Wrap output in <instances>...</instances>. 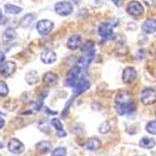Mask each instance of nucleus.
<instances>
[{"instance_id": "nucleus-4", "label": "nucleus", "mask_w": 156, "mask_h": 156, "mask_svg": "<svg viewBox=\"0 0 156 156\" xmlns=\"http://www.w3.org/2000/svg\"><path fill=\"white\" fill-rule=\"evenodd\" d=\"M53 29H54V23L48 19L40 20L36 24V30L40 35H48L53 31Z\"/></svg>"}, {"instance_id": "nucleus-12", "label": "nucleus", "mask_w": 156, "mask_h": 156, "mask_svg": "<svg viewBox=\"0 0 156 156\" xmlns=\"http://www.w3.org/2000/svg\"><path fill=\"white\" fill-rule=\"evenodd\" d=\"M81 44H83L81 35H79V34H74V35H71V36L68 39L66 46H68L69 50H77L79 48H81Z\"/></svg>"}, {"instance_id": "nucleus-19", "label": "nucleus", "mask_w": 156, "mask_h": 156, "mask_svg": "<svg viewBox=\"0 0 156 156\" xmlns=\"http://www.w3.org/2000/svg\"><path fill=\"white\" fill-rule=\"evenodd\" d=\"M25 81H27L29 85H35L39 81V74L35 70L29 71L27 75H25Z\"/></svg>"}, {"instance_id": "nucleus-23", "label": "nucleus", "mask_w": 156, "mask_h": 156, "mask_svg": "<svg viewBox=\"0 0 156 156\" xmlns=\"http://www.w3.org/2000/svg\"><path fill=\"white\" fill-rule=\"evenodd\" d=\"M100 145H101V142H100L98 139L93 137V139H90V140L86 142V149L90 150V151H95V150H98V149L100 147Z\"/></svg>"}, {"instance_id": "nucleus-24", "label": "nucleus", "mask_w": 156, "mask_h": 156, "mask_svg": "<svg viewBox=\"0 0 156 156\" xmlns=\"http://www.w3.org/2000/svg\"><path fill=\"white\" fill-rule=\"evenodd\" d=\"M51 125H53L59 133V136H65L66 134H65L64 131V126H62V122L59 120V119H53L51 120Z\"/></svg>"}, {"instance_id": "nucleus-14", "label": "nucleus", "mask_w": 156, "mask_h": 156, "mask_svg": "<svg viewBox=\"0 0 156 156\" xmlns=\"http://www.w3.org/2000/svg\"><path fill=\"white\" fill-rule=\"evenodd\" d=\"M136 109V105L134 102H129L126 105H116V112L119 115H125V114H131Z\"/></svg>"}, {"instance_id": "nucleus-28", "label": "nucleus", "mask_w": 156, "mask_h": 156, "mask_svg": "<svg viewBox=\"0 0 156 156\" xmlns=\"http://www.w3.org/2000/svg\"><path fill=\"white\" fill-rule=\"evenodd\" d=\"M110 131V122L109 121H104L100 126H99V133L101 134H106Z\"/></svg>"}, {"instance_id": "nucleus-32", "label": "nucleus", "mask_w": 156, "mask_h": 156, "mask_svg": "<svg viewBox=\"0 0 156 156\" xmlns=\"http://www.w3.org/2000/svg\"><path fill=\"white\" fill-rule=\"evenodd\" d=\"M4 124H5V121H4V116H3L2 112H0V129H3Z\"/></svg>"}, {"instance_id": "nucleus-22", "label": "nucleus", "mask_w": 156, "mask_h": 156, "mask_svg": "<svg viewBox=\"0 0 156 156\" xmlns=\"http://www.w3.org/2000/svg\"><path fill=\"white\" fill-rule=\"evenodd\" d=\"M35 18H36L35 14H28V15H25V16L21 19L20 25H21L23 28H29L30 25L33 24V21L35 20Z\"/></svg>"}, {"instance_id": "nucleus-9", "label": "nucleus", "mask_w": 156, "mask_h": 156, "mask_svg": "<svg viewBox=\"0 0 156 156\" xmlns=\"http://www.w3.org/2000/svg\"><path fill=\"white\" fill-rule=\"evenodd\" d=\"M137 77V71L133 68V66H129V68H125L124 71H122V81L125 84H130L136 80Z\"/></svg>"}, {"instance_id": "nucleus-3", "label": "nucleus", "mask_w": 156, "mask_h": 156, "mask_svg": "<svg viewBox=\"0 0 156 156\" xmlns=\"http://www.w3.org/2000/svg\"><path fill=\"white\" fill-rule=\"evenodd\" d=\"M112 28H114V24L102 23V24L99 25V28H98V34L104 39V40H109V39H111L114 36Z\"/></svg>"}, {"instance_id": "nucleus-38", "label": "nucleus", "mask_w": 156, "mask_h": 156, "mask_svg": "<svg viewBox=\"0 0 156 156\" xmlns=\"http://www.w3.org/2000/svg\"><path fill=\"white\" fill-rule=\"evenodd\" d=\"M155 116H156V111H155Z\"/></svg>"}, {"instance_id": "nucleus-5", "label": "nucleus", "mask_w": 156, "mask_h": 156, "mask_svg": "<svg viewBox=\"0 0 156 156\" xmlns=\"http://www.w3.org/2000/svg\"><path fill=\"white\" fill-rule=\"evenodd\" d=\"M81 71H83V69L81 68H79L76 65V66H73L70 70H69V73H68V79H66V85H69V86H75V84H76V81L79 80V76H80V74H81Z\"/></svg>"}, {"instance_id": "nucleus-20", "label": "nucleus", "mask_w": 156, "mask_h": 156, "mask_svg": "<svg viewBox=\"0 0 156 156\" xmlns=\"http://www.w3.org/2000/svg\"><path fill=\"white\" fill-rule=\"evenodd\" d=\"M4 10L6 14H11V15H16V14H20L21 12V8L18 6V5H14V4H5L4 6Z\"/></svg>"}, {"instance_id": "nucleus-16", "label": "nucleus", "mask_w": 156, "mask_h": 156, "mask_svg": "<svg viewBox=\"0 0 156 156\" xmlns=\"http://www.w3.org/2000/svg\"><path fill=\"white\" fill-rule=\"evenodd\" d=\"M141 29H142V31H144L145 34H154L156 31V20L155 19L145 20L144 24H142Z\"/></svg>"}, {"instance_id": "nucleus-30", "label": "nucleus", "mask_w": 156, "mask_h": 156, "mask_svg": "<svg viewBox=\"0 0 156 156\" xmlns=\"http://www.w3.org/2000/svg\"><path fill=\"white\" fill-rule=\"evenodd\" d=\"M48 95V91H44L41 95H40V98H39V100H37V102H36V105H35V110L36 111H39V110H41V108H43V101H44V98Z\"/></svg>"}, {"instance_id": "nucleus-25", "label": "nucleus", "mask_w": 156, "mask_h": 156, "mask_svg": "<svg viewBox=\"0 0 156 156\" xmlns=\"http://www.w3.org/2000/svg\"><path fill=\"white\" fill-rule=\"evenodd\" d=\"M3 39H4V41H12L14 39H16V34H15V31L12 29H6L4 31Z\"/></svg>"}, {"instance_id": "nucleus-6", "label": "nucleus", "mask_w": 156, "mask_h": 156, "mask_svg": "<svg viewBox=\"0 0 156 156\" xmlns=\"http://www.w3.org/2000/svg\"><path fill=\"white\" fill-rule=\"evenodd\" d=\"M126 11L133 16H140V15H142V12H144V6L139 2H130L127 4Z\"/></svg>"}, {"instance_id": "nucleus-1", "label": "nucleus", "mask_w": 156, "mask_h": 156, "mask_svg": "<svg viewBox=\"0 0 156 156\" xmlns=\"http://www.w3.org/2000/svg\"><path fill=\"white\" fill-rule=\"evenodd\" d=\"M54 10L60 16H68L73 12V5L69 2H59L55 4Z\"/></svg>"}, {"instance_id": "nucleus-34", "label": "nucleus", "mask_w": 156, "mask_h": 156, "mask_svg": "<svg viewBox=\"0 0 156 156\" xmlns=\"http://www.w3.org/2000/svg\"><path fill=\"white\" fill-rule=\"evenodd\" d=\"M45 112H46V114H50V115H55V114H56V111H51V110H49L48 108H45Z\"/></svg>"}, {"instance_id": "nucleus-27", "label": "nucleus", "mask_w": 156, "mask_h": 156, "mask_svg": "<svg viewBox=\"0 0 156 156\" xmlns=\"http://www.w3.org/2000/svg\"><path fill=\"white\" fill-rule=\"evenodd\" d=\"M9 94V87L5 81L0 80V96H6Z\"/></svg>"}, {"instance_id": "nucleus-13", "label": "nucleus", "mask_w": 156, "mask_h": 156, "mask_svg": "<svg viewBox=\"0 0 156 156\" xmlns=\"http://www.w3.org/2000/svg\"><path fill=\"white\" fill-rule=\"evenodd\" d=\"M40 59L44 64H53L56 61V54L54 53L53 50H49V49H45L41 51L40 54Z\"/></svg>"}, {"instance_id": "nucleus-10", "label": "nucleus", "mask_w": 156, "mask_h": 156, "mask_svg": "<svg viewBox=\"0 0 156 156\" xmlns=\"http://www.w3.org/2000/svg\"><path fill=\"white\" fill-rule=\"evenodd\" d=\"M15 70H16V64L14 61H5L2 66H0V74L5 77L11 76L15 73Z\"/></svg>"}, {"instance_id": "nucleus-29", "label": "nucleus", "mask_w": 156, "mask_h": 156, "mask_svg": "<svg viewBox=\"0 0 156 156\" xmlns=\"http://www.w3.org/2000/svg\"><path fill=\"white\" fill-rule=\"evenodd\" d=\"M51 156H66V150L65 147H56L51 152Z\"/></svg>"}, {"instance_id": "nucleus-35", "label": "nucleus", "mask_w": 156, "mask_h": 156, "mask_svg": "<svg viewBox=\"0 0 156 156\" xmlns=\"http://www.w3.org/2000/svg\"><path fill=\"white\" fill-rule=\"evenodd\" d=\"M5 23V20H4V18H3V12H2V9H0V24H4Z\"/></svg>"}, {"instance_id": "nucleus-37", "label": "nucleus", "mask_w": 156, "mask_h": 156, "mask_svg": "<svg viewBox=\"0 0 156 156\" xmlns=\"http://www.w3.org/2000/svg\"><path fill=\"white\" fill-rule=\"evenodd\" d=\"M112 2H114L115 4H119V0H112Z\"/></svg>"}, {"instance_id": "nucleus-31", "label": "nucleus", "mask_w": 156, "mask_h": 156, "mask_svg": "<svg viewBox=\"0 0 156 156\" xmlns=\"http://www.w3.org/2000/svg\"><path fill=\"white\" fill-rule=\"evenodd\" d=\"M81 50H83V54H84V53H90V51L95 50V49H94V43H93V41H87V43L83 46Z\"/></svg>"}, {"instance_id": "nucleus-21", "label": "nucleus", "mask_w": 156, "mask_h": 156, "mask_svg": "<svg viewBox=\"0 0 156 156\" xmlns=\"http://www.w3.org/2000/svg\"><path fill=\"white\" fill-rule=\"evenodd\" d=\"M155 140L152 137H142L139 142V145L142 147V149H152L155 146Z\"/></svg>"}, {"instance_id": "nucleus-36", "label": "nucleus", "mask_w": 156, "mask_h": 156, "mask_svg": "<svg viewBox=\"0 0 156 156\" xmlns=\"http://www.w3.org/2000/svg\"><path fill=\"white\" fill-rule=\"evenodd\" d=\"M71 2H73V3H80L81 0H71Z\"/></svg>"}, {"instance_id": "nucleus-8", "label": "nucleus", "mask_w": 156, "mask_h": 156, "mask_svg": "<svg viewBox=\"0 0 156 156\" xmlns=\"http://www.w3.org/2000/svg\"><path fill=\"white\" fill-rule=\"evenodd\" d=\"M94 55H95V50L90 51V53H84V54H83V56H80V58H79V60H77L76 65H77L79 68H81L83 70H84V69H86V68L89 66V64L93 61Z\"/></svg>"}, {"instance_id": "nucleus-26", "label": "nucleus", "mask_w": 156, "mask_h": 156, "mask_svg": "<svg viewBox=\"0 0 156 156\" xmlns=\"http://www.w3.org/2000/svg\"><path fill=\"white\" fill-rule=\"evenodd\" d=\"M146 131L152 134V135H156V120L150 121V122L146 124Z\"/></svg>"}, {"instance_id": "nucleus-17", "label": "nucleus", "mask_w": 156, "mask_h": 156, "mask_svg": "<svg viewBox=\"0 0 156 156\" xmlns=\"http://www.w3.org/2000/svg\"><path fill=\"white\" fill-rule=\"evenodd\" d=\"M58 80H59L58 75H56L55 73H53V71H49V73H46V74L44 75V77H43V81H44L46 85H49V86H51V85H55V84L58 83Z\"/></svg>"}, {"instance_id": "nucleus-33", "label": "nucleus", "mask_w": 156, "mask_h": 156, "mask_svg": "<svg viewBox=\"0 0 156 156\" xmlns=\"http://www.w3.org/2000/svg\"><path fill=\"white\" fill-rule=\"evenodd\" d=\"M4 59H5V56H4V54H0V66H2V65L5 62L4 61Z\"/></svg>"}, {"instance_id": "nucleus-2", "label": "nucleus", "mask_w": 156, "mask_h": 156, "mask_svg": "<svg viewBox=\"0 0 156 156\" xmlns=\"http://www.w3.org/2000/svg\"><path fill=\"white\" fill-rule=\"evenodd\" d=\"M141 102L144 105H152L156 102V91L151 87H146L141 91Z\"/></svg>"}, {"instance_id": "nucleus-15", "label": "nucleus", "mask_w": 156, "mask_h": 156, "mask_svg": "<svg viewBox=\"0 0 156 156\" xmlns=\"http://www.w3.org/2000/svg\"><path fill=\"white\" fill-rule=\"evenodd\" d=\"M131 94L127 93V91H120L118 95H116V99H115V102L116 105H126V104L131 102Z\"/></svg>"}, {"instance_id": "nucleus-11", "label": "nucleus", "mask_w": 156, "mask_h": 156, "mask_svg": "<svg viewBox=\"0 0 156 156\" xmlns=\"http://www.w3.org/2000/svg\"><path fill=\"white\" fill-rule=\"evenodd\" d=\"M89 87H90V81L87 79H85V77H81V79H79L76 81V84L74 86V94L80 95V94L85 93Z\"/></svg>"}, {"instance_id": "nucleus-7", "label": "nucleus", "mask_w": 156, "mask_h": 156, "mask_svg": "<svg viewBox=\"0 0 156 156\" xmlns=\"http://www.w3.org/2000/svg\"><path fill=\"white\" fill-rule=\"evenodd\" d=\"M8 149H9V151L12 152V154H23L24 150H25L24 144H23L20 140H18V139H15V137H12V139L9 140V142H8Z\"/></svg>"}, {"instance_id": "nucleus-18", "label": "nucleus", "mask_w": 156, "mask_h": 156, "mask_svg": "<svg viewBox=\"0 0 156 156\" xmlns=\"http://www.w3.org/2000/svg\"><path fill=\"white\" fill-rule=\"evenodd\" d=\"M51 142L49 141H40L39 144H36V151L39 154H46L51 150Z\"/></svg>"}]
</instances>
